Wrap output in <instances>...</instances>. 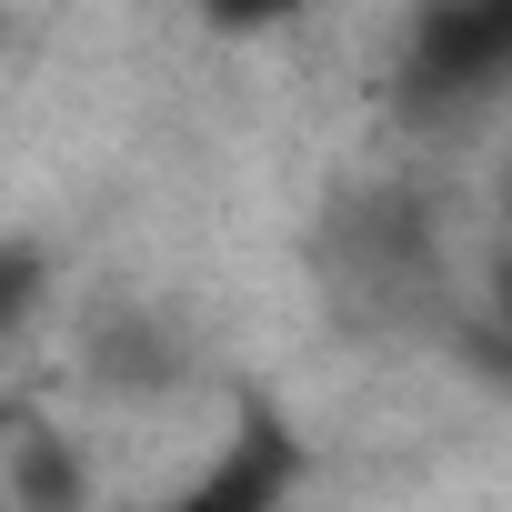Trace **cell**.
Listing matches in <instances>:
<instances>
[{"label":"cell","mask_w":512,"mask_h":512,"mask_svg":"<svg viewBox=\"0 0 512 512\" xmlns=\"http://www.w3.org/2000/svg\"><path fill=\"white\" fill-rule=\"evenodd\" d=\"M292 482H302V432H292L272 402H241L231 442H221L161 512H282Z\"/></svg>","instance_id":"1"},{"label":"cell","mask_w":512,"mask_h":512,"mask_svg":"<svg viewBox=\"0 0 512 512\" xmlns=\"http://www.w3.org/2000/svg\"><path fill=\"white\" fill-rule=\"evenodd\" d=\"M512 61V0H432L412 31V91L432 101H482Z\"/></svg>","instance_id":"2"},{"label":"cell","mask_w":512,"mask_h":512,"mask_svg":"<svg viewBox=\"0 0 512 512\" xmlns=\"http://www.w3.org/2000/svg\"><path fill=\"white\" fill-rule=\"evenodd\" d=\"M0 492H11V512H81L91 502V472H81V452L51 422H31L11 442V462H0Z\"/></svg>","instance_id":"3"},{"label":"cell","mask_w":512,"mask_h":512,"mask_svg":"<svg viewBox=\"0 0 512 512\" xmlns=\"http://www.w3.org/2000/svg\"><path fill=\"white\" fill-rule=\"evenodd\" d=\"M41 282H51V251H41V241H0V342L31 322Z\"/></svg>","instance_id":"4"},{"label":"cell","mask_w":512,"mask_h":512,"mask_svg":"<svg viewBox=\"0 0 512 512\" xmlns=\"http://www.w3.org/2000/svg\"><path fill=\"white\" fill-rule=\"evenodd\" d=\"M312 11V0H201V21L221 31V41H262V31H292Z\"/></svg>","instance_id":"5"}]
</instances>
